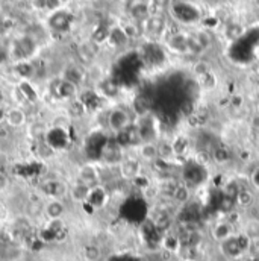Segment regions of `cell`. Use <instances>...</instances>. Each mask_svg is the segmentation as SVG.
Instances as JSON below:
<instances>
[{
	"mask_svg": "<svg viewBox=\"0 0 259 261\" xmlns=\"http://www.w3.org/2000/svg\"><path fill=\"white\" fill-rule=\"evenodd\" d=\"M144 23H146V31H147L152 37H159V35H162V32H164L165 28H167V21H165L164 15H161V14L150 15Z\"/></svg>",
	"mask_w": 259,
	"mask_h": 261,
	"instance_id": "52a82bcc",
	"label": "cell"
},
{
	"mask_svg": "<svg viewBox=\"0 0 259 261\" xmlns=\"http://www.w3.org/2000/svg\"><path fill=\"white\" fill-rule=\"evenodd\" d=\"M79 179L82 184L88 186L90 189L96 187L99 182V173L93 166H83L79 172Z\"/></svg>",
	"mask_w": 259,
	"mask_h": 261,
	"instance_id": "8fae6325",
	"label": "cell"
},
{
	"mask_svg": "<svg viewBox=\"0 0 259 261\" xmlns=\"http://www.w3.org/2000/svg\"><path fill=\"white\" fill-rule=\"evenodd\" d=\"M136 149H138L139 158L144 160V161L153 163V161H156L159 158V147L153 141H141L136 146Z\"/></svg>",
	"mask_w": 259,
	"mask_h": 261,
	"instance_id": "ba28073f",
	"label": "cell"
},
{
	"mask_svg": "<svg viewBox=\"0 0 259 261\" xmlns=\"http://www.w3.org/2000/svg\"><path fill=\"white\" fill-rule=\"evenodd\" d=\"M63 79L71 82V84H74V85H80V84L83 82V79H85V73H83V70H82L80 67H77V65H68V67L65 68L64 77H63Z\"/></svg>",
	"mask_w": 259,
	"mask_h": 261,
	"instance_id": "9a60e30c",
	"label": "cell"
},
{
	"mask_svg": "<svg viewBox=\"0 0 259 261\" xmlns=\"http://www.w3.org/2000/svg\"><path fill=\"white\" fill-rule=\"evenodd\" d=\"M49 28L55 32H60V34H64L68 32L70 28H71V23H73V15L65 11V9H56L52 12V15L49 17Z\"/></svg>",
	"mask_w": 259,
	"mask_h": 261,
	"instance_id": "277c9868",
	"label": "cell"
},
{
	"mask_svg": "<svg viewBox=\"0 0 259 261\" xmlns=\"http://www.w3.org/2000/svg\"><path fill=\"white\" fill-rule=\"evenodd\" d=\"M120 173L125 179H136L139 175V161L135 158H126L120 163Z\"/></svg>",
	"mask_w": 259,
	"mask_h": 261,
	"instance_id": "30bf717a",
	"label": "cell"
},
{
	"mask_svg": "<svg viewBox=\"0 0 259 261\" xmlns=\"http://www.w3.org/2000/svg\"><path fill=\"white\" fill-rule=\"evenodd\" d=\"M173 196H175V199H176L178 202H185V200L188 199L190 193H188V189H185V187H179V189H176V190H175Z\"/></svg>",
	"mask_w": 259,
	"mask_h": 261,
	"instance_id": "1f68e13d",
	"label": "cell"
},
{
	"mask_svg": "<svg viewBox=\"0 0 259 261\" xmlns=\"http://www.w3.org/2000/svg\"><path fill=\"white\" fill-rule=\"evenodd\" d=\"M21 91H23V94H24L29 100H35V99H37L35 91L32 90V87H31L27 82H23V84H21Z\"/></svg>",
	"mask_w": 259,
	"mask_h": 261,
	"instance_id": "d6a6232c",
	"label": "cell"
},
{
	"mask_svg": "<svg viewBox=\"0 0 259 261\" xmlns=\"http://www.w3.org/2000/svg\"><path fill=\"white\" fill-rule=\"evenodd\" d=\"M193 37L195 38V41L200 44V47L203 49V50H206L209 46H211V35L208 34V32H205V31H198V32H195L193 34Z\"/></svg>",
	"mask_w": 259,
	"mask_h": 261,
	"instance_id": "d4e9b609",
	"label": "cell"
},
{
	"mask_svg": "<svg viewBox=\"0 0 259 261\" xmlns=\"http://www.w3.org/2000/svg\"><path fill=\"white\" fill-rule=\"evenodd\" d=\"M109 40H111L116 46H122V44H125V43L128 41V35L125 34L123 28H122V29L117 28V29H114V31L109 32Z\"/></svg>",
	"mask_w": 259,
	"mask_h": 261,
	"instance_id": "cb8c5ba5",
	"label": "cell"
},
{
	"mask_svg": "<svg viewBox=\"0 0 259 261\" xmlns=\"http://www.w3.org/2000/svg\"><path fill=\"white\" fill-rule=\"evenodd\" d=\"M100 90H102L103 94L108 96V97H114V96H117V93H119V87H117L112 81H103V82L100 84Z\"/></svg>",
	"mask_w": 259,
	"mask_h": 261,
	"instance_id": "484cf974",
	"label": "cell"
},
{
	"mask_svg": "<svg viewBox=\"0 0 259 261\" xmlns=\"http://www.w3.org/2000/svg\"><path fill=\"white\" fill-rule=\"evenodd\" d=\"M232 236H234V228L229 222H220L212 228V237H214V240H217L220 243L227 240Z\"/></svg>",
	"mask_w": 259,
	"mask_h": 261,
	"instance_id": "7c38bea8",
	"label": "cell"
},
{
	"mask_svg": "<svg viewBox=\"0 0 259 261\" xmlns=\"http://www.w3.org/2000/svg\"><path fill=\"white\" fill-rule=\"evenodd\" d=\"M41 190L44 195H47L52 199H60L63 196L67 195L68 189L65 186V182L63 181H58V179H53V181H46L43 186H41Z\"/></svg>",
	"mask_w": 259,
	"mask_h": 261,
	"instance_id": "9c48e42d",
	"label": "cell"
},
{
	"mask_svg": "<svg viewBox=\"0 0 259 261\" xmlns=\"http://www.w3.org/2000/svg\"><path fill=\"white\" fill-rule=\"evenodd\" d=\"M231 103H232V107L240 108V107L243 105V97H240V96H234V97L231 99Z\"/></svg>",
	"mask_w": 259,
	"mask_h": 261,
	"instance_id": "836d02e7",
	"label": "cell"
},
{
	"mask_svg": "<svg viewBox=\"0 0 259 261\" xmlns=\"http://www.w3.org/2000/svg\"><path fill=\"white\" fill-rule=\"evenodd\" d=\"M252 126H253L256 130H259V114H256V116H253V117H252Z\"/></svg>",
	"mask_w": 259,
	"mask_h": 261,
	"instance_id": "8d00e7d4",
	"label": "cell"
},
{
	"mask_svg": "<svg viewBox=\"0 0 259 261\" xmlns=\"http://www.w3.org/2000/svg\"><path fill=\"white\" fill-rule=\"evenodd\" d=\"M108 128L112 130L114 134H122L130 126V116L129 113L123 108H114L108 114Z\"/></svg>",
	"mask_w": 259,
	"mask_h": 261,
	"instance_id": "3957f363",
	"label": "cell"
},
{
	"mask_svg": "<svg viewBox=\"0 0 259 261\" xmlns=\"http://www.w3.org/2000/svg\"><path fill=\"white\" fill-rule=\"evenodd\" d=\"M252 182H253V186L259 189V167L253 172V175H252Z\"/></svg>",
	"mask_w": 259,
	"mask_h": 261,
	"instance_id": "e575fe53",
	"label": "cell"
},
{
	"mask_svg": "<svg viewBox=\"0 0 259 261\" xmlns=\"http://www.w3.org/2000/svg\"><path fill=\"white\" fill-rule=\"evenodd\" d=\"M212 158L217 161V163H226V161H229V158H231V155L227 153V150L226 149H223V147H220V149H217L215 152H214V155H212Z\"/></svg>",
	"mask_w": 259,
	"mask_h": 261,
	"instance_id": "4dcf8cb0",
	"label": "cell"
},
{
	"mask_svg": "<svg viewBox=\"0 0 259 261\" xmlns=\"http://www.w3.org/2000/svg\"><path fill=\"white\" fill-rule=\"evenodd\" d=\"M83 255H85V258L88 261H99L100 260L102 252H100V249H99L97 246L90 245V246H87V248L83 249Z\"/></svg>",
	"mask_w": 259,
	"mask_h": 261,
	"instance_id": "4316f807",
	"label": "cell"
},
{
	"mask_svg": "<svg viewBox=\"0 0 259 261\" xmlns=\"http://www.w3.org/2000/svg\"><path fill=\"white\" fill-rule=\"evenodd\" d=\"M162 246H164V249H167L168 252H178V251L181 249V240H179V237H178V236H175V234H168V236H165V237H164V240H162Z\"/></svg>",
	"mask_w": 259,
	"mask_h": 261,
	"instance_id": "44dd1931",
	"label": "cell"
},
{
	"mask_svg": "<svg viewBox=\"0 0 259 261\" xmlns=\"http://www.w3.org/2000/svg\"><path fill=\"white\" fill-rule=\"evenodd\" d=\"M15 70H17V73H18L20 76H23V77H29V76H32V74H34L35 67H34L32 64H29V63H26V61H21L20 64H17Z\"/></svg>",
	"mask_w": 259,
	"mask_h": 261,
	"instance_id": "83f0119b",
	"label": "cell"
},
{
	"mask_svg": "<svg viewBox=\"0 0 259 261\" xmlns=\"http://www.w3.org/2000/svg\"><path fill=\"white\" fill-rule=\"evenodd\" d=\"M250 245H252V242L244 234H238V236L234 234L227 240L221 242V251L229 258H238L244 252H249Z\"/></svg>",
	"mask_w": 259,
	"mask_h": 261,
	"instance_id": "6da1fadb",
	"label": "cell"
},
{
	"mask_svg": "<svg viewBox=\"0 0 259 261\" xmlns=\"http://www.w3.org/2000/svg\"><path fill=\"white\" fill-rule=\"evenodd\" d=\"M58 2H60L61 5H67V3H70L71 0H58Z\"/></svg>",
	"mask_w": 259,
	"mask_h": 261,
	"instance_id": "74e56055",
	"label": "cell"
},
{
	"mask_svg": "<svg viewBox=\"0 0 259 261\" xmlns=\"http://www.w3.org/2000/svg\"><path fill=\"white\" fill-rule=\"evenodd\" d=\"M52 93L58 97V99H65V100H70V99H74L77 96V85L65 81V79H60V81H55L53 85H52Z\"/></svg>",
	"mask_w": 259,
	"mask_h": 261,
	"instance_id": "5b68a950",
	"label": "cell"
},
{
	"mask_svg": "<svg viewBox=\"0 0 259 261\" xmlns=\"http://www.w3.org/2000/svg\"><path fill=\"white\" fill-rule=\"evenodd\" d=\"M96 43H88V44H82L79 49V55L83 61L90 63L94 57H96V49H94Z\"/></svg>",
	"mask_w": 259,
	"mask_h": 261,
	"instance_id": "7402d4cb",
	"label": "cell"
},
{
	"mask_svg": "<svg viewBox=\"0 0 259 261\" xmlns=\"http://www.w3.org/2000/svg\"><path fill=\"white\" fill-rule=\"evenodd\" d=\"M87 202L90 205H93L94 208H100L105 205L106 202V192L100 187V186H96L90 190V195H88V199Z\"/></svg>",
	"mask_w": 259,
	"mask_h": 261,
	"instance_id": "2e32d148",
	"label": "cell"
},
{
	"mask_svg": "<svg viewBox=\"0 0 259 261\" xmlns=\"http://www.w3.org/2000/svg\"><path fill=\"white\" fill-rule=\"evenodd\" d=\"M6 186H8V179H6L3 175H0V192H2V190H5V189H6Z\"/></svg>",
	"mask_w": 259,
	"mask_h": 261,
	"instance_id": "d590c367",
	"label": "cell"
},
{
	"mask_svg": "<svg viewBox=\"0 0 259 261\" xmlns=\"http://www.w3.org/2000/svg\"><path fill=\"white\" fill-rule=\"evenodd\" d=\"M44 211H46V214L49 216V219H52V220H58V219L64 214L65 206H64V203H61V200H60V199H53L52 202H49V203L46 205Z\"/></svg>",
	"mask_w": 259,
	"mask_h": 261,
	"instance_id": "e0dca14e",
	"label": "cell"
},
{
	"mask_svg": "<svg viewBox=\"0 0 259 261\" xmlns=\"http://www.w3.org/2000/svg\"><path fill=\"white\" fill-rule=\"evenodd\" d=\"M67 134L63 128H53L46 132V144H49L53 150L55 149H64L67 146Z\"/></svg>",
	"mask_w": 259,
	"mask_h": 261,
	"instance_id": "8992f818",
	"label": "cell"
},
{
	"mask_svg": "<svg viewBox=\"0 0 259 261\" xmlns=\"http://www.w3.org/2000/svg\"><path fill=\"white\" fill-rule=\"evenodd\" d=\"M243 234H244L250 242H256V240H259V220H256V219H249V220L244 223Z\"/></svg>",
	"mask_w": 259,
	"mask_h": 261,
	"instance_id": "ac0fdd59",
	"label": "cell"
},
{
	"mask_svg": "<svg viewBox=\"0 0 259 261\" xmlns=\"http://www.w3.org/2000/svg\"><path fill=\"white\" fill-rule=\"evenodd\" d=\"M193 71H194L198 77H202V76L208 74V73L211 71V68H209L208 63H205V61H198V63H195L194 67H193Z\"/></svg>",
	"mask_w": 259,
	"mask_h": 261,
	"instance_id": "f546056e",
	"label": "cell"
},
{
	"mask_svg": "<svg viewBox=\"0 0 259 261\" xmlns=\"http://www.w3.org/2000/svg\"><path fill=\"white\" fill-rule=\"evenodd\" d=\"M85 110H87L85 105H83L80 100H76V102L70 107L68 111H70V116H71V117H80V116L85 113Z\"/></svg>",
	"mask_w": 259,
	"mask_h": 261,
	"instance_id": "f1b7e54d",
	"label": "cell"
},
{
	"mask_svg": "<svg viewBox=\"0 0 259 261\" xmlns=\"http://www.w3.org/2000/svg\"><path fill=\"white\" fill-rule=\"evenodd\" d=\"M168 46L176 54H188V35L176 34L168 40Z\"/></svg>",
	"mask_w": 259,
	"mask_h": 261,
	"instance_id": "5bb4252c",
	"label": "cell"
},
{
	"mask_svg": "<svg viewBox=\"0 0 259 261\" xmlns=\"http://www.w3.org/2000/svg\"><path fill=\"white\" fill-rule=\"evenodd\" d=\"M38 49V43L32 35H23L18 40H15L14 43V57L20 61H26L29 58H32L37 54Z\"/></svg>",
	"mask_w": 259,
	"mask_h": 261,
	"instance_id": "7a4b0ae2",
	"label": "cell"
},
{
	"mask_svg": "<svg viewBox=\"0 0 259 261\" xmlns=\"http://www.w3.org/2000/svg\"><path fill=\"white\" fill-rule=\"evenodd\" d=\"M90 187L82 184V182H77L76 186H73V189L70 190V196L73 200L76 202H87L88 199V195H90Z\"/></svg>",
	"mask_w": 259,
	"mask_h": 261,
	"instance_id": "ffe728a7",
	"label": "cell"
},
{
	"mask_svg": "<svg viewBox=\"0 0 259 261\" xmlns=\"http://www.w3.org/2000/svg\"><path fill=\"white\" fill-rule=\"evenodd\" d=\"M130 17L136 21H146L149 17H150V12H149V6L146 3H135L132 8H130Z\"/></svg>",
	"mask_w": 259,
	"mask_h": 261,
	"instance_id": "d6986e66",
	"label": "cell"
},
{
	"mask_svg": "<svg viewBox=\"0 0 259 261\" xmlns=\"http://www.w3.org/2000/svg\"><path fill=\"white\" fill-rule=\"evenodd\" d=\"M3 29V18H2V15H0V31Z\"/></svg>",
	"mask_w": 259,
	"mask_h": 261,
	"instance_id": "f35d334b",
	"label": "cell"
},
{
	"mask_svg": "<svg viewBox=\"0 0 259 261\" xmlns=\"http://www.w3.org/2000/svg\"><path fill=\"white\" fill-rule=\"evenodd\" d=\"M5 120L11 128H20L26 123V113L20 108H12L6 113Z\"/></svg>",
	"mask_w": 259,
	"mask_h": 261,
	"instance_id": "4fadbf2b",
	"label": "cell"
},
{
	"mask_svg": "<svg viewBox=\"0 0 259 261\" xmlns=\"http://www.w3.org/2000/svg\"><path fill=\"white\" fill-rule=\"evenodd\" d=\"M253 199L255 197L252 195V192H249V190H240L235 196V200L240 206H250L253 203Z\"/></svg>",
	"mask_w": 259,
	"mask_h": 261,
	"instance_id": "603a6c76",
	"label": "cell"
}]
</instances>
